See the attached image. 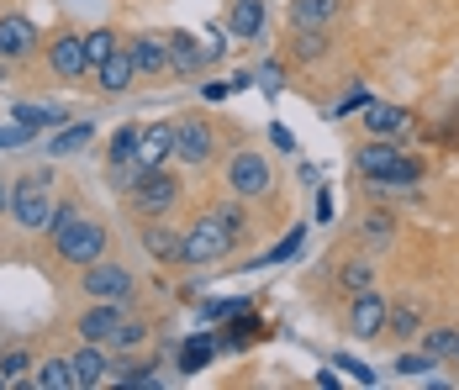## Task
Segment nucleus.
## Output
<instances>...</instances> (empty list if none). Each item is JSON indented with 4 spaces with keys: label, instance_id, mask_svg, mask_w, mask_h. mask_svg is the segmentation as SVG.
<instances>
[{
    "label": "nucleus",
    "instance_id": "nucleus-13",
    "mask_svg": "<svg viewBox=\"0 0 459 390\" xmlns=\"http://www.w3.org/2000/svg\"><path fill=\"white\" fill-rule=\"evenodd\" d=\"M169 159H175V122H153V127H143L133 164H138V169H164Z\"/></svg>",
    "mask_w": 459,
    "mask_h": 390
},
{
    "label": "nucleus",
    "instance_id": "nucleus-8",
    "mask_svg": "<svg viewBox=\"0 0 459 390\" xmlns=\"http://www.w3.org/2000/svg\"><path fill=\"white\" fill-rule=\"evenodd\" d=\"M175 159L190 164V169H201V164L217 159V132H212L206 117H180L175 122Z\"/></svg>",
    "mask_w": 459,
    "mask_h": 390
},
{
    "label": "nucleus",
    "instance_id": "nucleus-39",
    "mask_svg": "<svg viewBox=\"0 0 459 390\" xmlns=\"http://www.w3.org/2000/svg\"><path fill=\"white\" fill-rule=\"evenodd\" d=\"M254 327H259L254 316H243V311H232V333H228V343H248V338H254Z\"/></svg>",
    "mask_w": 459,
    "mask_h": 390
},
{
    "label": "nucleus",
    "instance_id": "nucleus-3",
    "mask_svg": "<svg viewBox=\"0 0 459 390\" xmlns=\"http://www.w3.org/2000/svg\"><path fill=\"white\" fill-rule=\"evenodd\" d=\"M48 179L53 174L38 169V174H22L16 185H11V217L22 232H48V221H53V195H48Z\"/></svg>",
    "mask_w": 459,
    "mask_h": 390
},
{
    "label": "nucleus",
    "instance_id": "nucleus-26",
    "mask_svg": "<svg viewBox=\"0 0 459 390\" xmlns=\"http://www.w3.org/2000/svg\"><path fill=\"white\" fill-rule=\"evenodd\" d=\"M296 38H290V53L301 58V64H312V58H322L327 48H333V32H322V27H290Z\"/></svg>",
    "mask_w": 459,
    "mask_h": 390
},
{
    "label": "nucleus",
    "instance_id": "nucleus-6",
    "mask_svg": "<svg viewBox=\"0 0 459 390\" xmlns=\"http://www.w3.org/2000/svg\"><path fill=\"white\" fill-rule=\"evenodd\" d=\"M228 185L238 201H264L275 190V169H270V159L259 148H238L228 159Z\"/></svg>",
    "mask_w": 459,
    "mask_h": 390
},
{
    "label": "nucleus",
    "instance_id": "nucleus-28",
    "mask_svg": "<svg viewBox=\"0 0 459 390\" xmlns=\"http://www.w3.org/2000/svg\"><path fill=\"white\" fill-rule=\"evenodd\" d=\"M217 348H222V338H217V333H195V338L185 343V353H180V369H185V375L206 369V359H212Z\"/></svg>",
    "mask_w": 459,
    "mask_h": 390
},
{
    "label": "nucleus",
    "instance_id": "nucleus-36",
    "mask_svg": "<svg viewBox=\"0 0 459 390\" xmlns=\"http://www.w3.org/2000/svg\"><path fill=\"white\" fill-rule=\"evenodd\" d=\"M428 369H438L433 353H402V359H396V375H402V380H417V375H428Z\"/></svg>",
    "mask_w": 459,
    "mask_h": 390
},
{
    "label": "nucleus",
    "instance_id": "nucleus-27",
    "mask_svg": "<svg viewBox=\"0 0 459 390\" xmlns=\"http://www.w3.org/2000/svg\"><path fill=\"white\" fill-rule=\"evenodd\" d=\"M301 243H307V227H290V232L280 238L275 248L254 254V264H248V269H264V264H285V259H296V254H301Z\"/></svg>",
    "mask_w": 459,
    "mask_h": 390
},
{
    "label": "nucleus",
    "instance_id": "nucleus-24",
    "mask_svg": "<svg viewBox=\"0 0 459 390\" xmlns=\"http://www.w3.org/2000/svg\"><path fill=\"white\" fill-rule=\"evenodd\" d=\"M359 243H365V248H385V243H396V217L380 212V206H369L365 217H359Z\"/></svg>",
    "mask_w": 459,
    "mask_h": 390
},
{
    "label": "nucleus",
    "instance_id": "nucleus-46",
    "mask_svg": "<svg viewBox=\"0 0 459 390\" xmlns=\"http://www.w3.org/2000/svg\"><path fill=\"white\" fill-rule=\"evenodd\" d=\"M449 359H455V364H459V343H455V353H449Z\"/></svg>",
    "mask_w": 459,
    "mask_h": 390
},
{
    "label": "nucleus",
    "instance_id": "nucleus-12",
    "mask_svg": "<svg viewBox=\"0 0 459 390\" xmlns=\"http://www.w3.org/2000/svg\"><path fill=\"white\" fill-rule=\"evenodd\" d=\"M122 306L111 301H91L85 311H80V322H74V333H80V343H111L117 338V327H122Z\"/></svg>",
    "mask_w": 459,
    "mask_h": 390
},
{
    "label": "nucleus",
    "instance_id": "nucleus-31",
    "mask_svg": "<svg viewBox=\"0 0 459 390\" xmlns=\"http://www.w3.org/2000/svg\"><path fill=\"white\" fill-rule=\"evenodd\" d=\"M117 48H122V38H117L111 27H95V32H85V64H91V74L106 64V58H111V53H117Z\"/></svg>",
    "mask_w": 459,
    "mask_h": 390
},
{
    "label": "nucleus",
    "instance_id": "nucleus-14",
    "mask_svg": "<svg viewBox=\"0 0 459 390\" xmlns=\"http://www.w3.org/2000/svg\"><path fill=\"white\" fill-rule=\"evenodd\" d=\"M385 316H391V301L375 296V290H359L354 306H349V333L354 338H380L385 333Z\"/></svg>",
    "mask_w": 459,
    "mask_h": 390
},
{
    "label": "nucleus",
    "instance_id": "nucleus-19",
    "mask_svg": "<svg viewBox=\"0 0 459 390\" xmlns=\"http://www.w3.org/2000/svg\"><path fill=\"white\" fill-rule=\"evenodd\" d=\"M127 53H133V64H138V74H169L164 32H138V38H127Z\"/></svg>",
    "mask_w": 459,
    "mask_h": 390
},
{
    "label": "nucleus",
    "instance_id": "nucleus-35",
    "mask_svg": "<svg viewBox=\"0 0 459 390\" xmlns=\"http://www.w3.org/2000/svg\"><path fill=\"white\" fill-rule=\"evenodd\" d=\"M117 348H143L148 343V322H138V316H122V327H117V338H111Z\"/></svg>",
    "mask_w": 459,
    "mask_h": 390
},
{
    "label": "nucleus",
    "instance_id": "nucleus-33",
    "mask_svg": "<svg viewBox=\"0 0 459 390\" xmlns=\"http://www.w3.org/2000/svg\"><path fill=\"white\" fill-rule=\"evenodd\" d=\"M138 122H122V127L111 132V148H106V159H111V164H127V159H133V153H138Z\"/></svg>",
    "mask_w": 459,
    "mask_h": 390
},
{
    "label": "nucleus",
    "instance_id": "nucleus-21",
    "mask_svg": "<svg viewBox=\"0 0 459 390\" xmlns=\"http://www.w3.org/2000/svg\"><path fill=\"white\" fill-rule=\"evenodd\" d=\"M407 111L402 106H391V100H365V132L369 137H402L407 132Z\"/></svg>",
    "mask_w": 459,
    "mask_h": 390
},
{
    "label": "nucleus",
    "instance_id": "nucleus-22",
    "mask_svg": "<svg viewBox=\"0 0 459 390\" xmlns=\"http://www.w3.org/2000/svg\"><path fill=\"white\" fill-rule=\"evenodd\" d=\"M343 0H290V27H338Z\"/></svg>",
    "mask_w": 459,
    "mask_h": 390
},
{
    "label": "nucleus",
    "instance_id": "nucleus-34",
    "mask_svg": "<svg viewBox=\"0 0 459 390\" xmlns=\"http://www.w3.org/2000/svg\"><path fill=\"white\" fill-rule=\"evenodd\" d=\"M417 338H422V353L449 359V353H455V343H459V327H422Z\"/></svg>",
    "mask_w": 459,
    "mask_h": 390
},
{
    "label": "nucleus",
    "instance_id": "nucleus-43",
    "mask_svg": "<svg viewBox=\"0 0 459 390\" xmlns=\"http://www.w3.org/2000/svg\"><path fill=\"white\" fill-rule=\"evenodd\" d=\"M259 85L275 95V90H280V64H264V69H259Z\"/></svg>",
    "mask_w": 459,
    "mask_h": 390
},
{
    "label": "nucleus",
    "instance_id": "nucleus-2",
    "mask_svg": "<svg viewBox=\"0 0 459 390\" xmlns=\"http://www.w3.org/2000/svg\"><path fill=\"white\" fill-rule=\"evenodd\" d=\"M48 243H53L58 264H69V269H85V264L106 259V243H111V232H106V221H95V217H85V212H80L69 227H58Z\"/></svg>",
    "mask_w": 459,
    "mask_h": 390
},
{
    "label": "nucleus",
    "instance_id": "nucleus-17",
    "mask_svg": "<svg viewBox=\"0 0 459 390\" xmlns=\"http://www.w3.org/2000/svg\"><path fill=\"white\" fill-rule=\"evenodd\" d=\"M133 80H138V64H133V53H127V48H117V53L95 69V90H100V95H122Z\"/></svg>",
    "mask_w": 459,
    "mask_h": 390
},
{
    "label": "nucleus",
    "instance_id": "nucleus-41",
    "mask_svg": "<svg viewBox=\"0 0 459 390\" xmlns=\"http://www.w3.org/2000/svg\"><path fill=\"white\" fill-rule=\"evenodd\" d=\"M243 306H248V301H206V306H201V316H206V322H222V316L243 311Z\"/></svg>",
    "mask_w": 459,
    "mask_h": 390
},
{
    "label": "nucleus",
    "instance_id": "nucleus-7",
    "mask_svg": "<svg viewBox=\"0 0 459 390\" xmlns=\"http://www.w3.org/2000/svg\"><path fill=\"white\" fill-rule=\"evenodd\" d=\"M232 248L238 243L228 238V227L212 217V212L201 221H190V232H185V264H222Z\"/></svg>",
    "mask_w": 459,
    "mask_h": 390
},
{
    "label": "nucleus",
    "instance_id": "nucleus-37",
    "mask_svg": "<svg viewBox=\"0 0 459 390\" xmlns=\"http://www.w3.org/2000/svg\"><path fill=\"white\" fill-rule=\"evenodd\" d=\"M343 285H349V290H354V296H359V290H369V285H375V269H369L365 259L343 264Z\"/></svg>",
    "mask_w": 459,
    "mask_h": 390
},
{
    "label": "nucleus",
    "instance_id": "nucleus-20",
    "mask_svg": "<svg viewBox=\"0 0 459 390\" xmlns=\"http://www.w3.org/2000/svg\"><path fill=\"white\" fill-rule=\"evenodd\" d=\"M264 0H232L228 11V38H243V43H254V38H264Z\"/></svg>",
    "mask_w": 459,
    "mask_h": 390
},
{
    "label": "nucleus",
    "instance_id": "nucleus-38",
    "mask_svg": "<svg viewBox=\"0 0 459 390\" xmlns=\"http://www.w3.org/2000/svg\"><path fill=\"white\" fill-rule=\"evenodd\" d=\"M38 132H27L22 122H11V127H0V153H11V148H27Z\"/></svg>",
    "mask_w": 459,
    "mask_h": 390
},
{
    "label": "nucleus",
    "instance_id": "nucleus-9",
    "mask_svg": "<svg viewBox=\"0 0 459 390\" xmlns=\"http://www.w3.org/2000/svg\"><path fill=\"white\" fill-rule=\"evenodd\" d=\"M164 53H169V74H175V80H201V74H206V64H212V58H206V48L195 43L190 32H175V27L164 32Z\"/></svg>",
    "mask_w": 459,
    "mask_h": 390
},
{
    "label": "nucleus",
    "instance_id": "nucleus-1",
    "mask_svg": "<svg viewBox=\"0 0 459 390\" xmlns=\"http://www.w3.org/2000/svg\"><path fill=\"white\" fill-rule=\"evenodd\" d=\"M354 169L365 174L380 195H385V190H412L417 179H422V164L396 148V137H365V143L354 148Z\"/></svg>",
    "mask_w": 459,
    "mask_h": 390
},
{
    "label": "nucleus",
    "instance_id": "nucleus-45",
    "mask_svg": "<svg viewBox=\"0 0 459 390\" xmlns=\"http://www.w3.org/2000/svg\"><path fill=\"white\" fill-rule=\"evenodd\" d=\"M0 212H11V179H0Z\"/></svg>",
    "mask_w": 459,
    "mask_h": 390
},
{
    "label": "nucleus",
    "instance_id": "nucleus-25",
    "mask_svg": "<svg viewBox=\"0 0 459 390\" xmlns=\"http://www.w3.org/2000/svg\"><path fill=\"white\" fill-rule=\"evenodd\" d=\"M385 333H391L396 343H412L417 333H422V306H417V301L391 306V316H385Z\"/></svg>",
    "mask_w": 459,
    "mask_h": 390
},
{
    "label": "nucleus",
    "instance_id": "nucleus-18",
    "mask_svg": "<svg viewBox=\"0 0 459 390\" xmlns=\"http://www.w3.org/2000/svg\"><path fill=\"white\" fill-rule=\"evenodd\" d=\"M95 143V122L85 117V122H64V127H53V137H48V159H69V153H85Z\"/></svg>",
    "mask_w": 459,
    "mask_h": 390
},
{
    "label": "nucleus",
    "instance_id": "nucleus-44",
    "mask_svg": "<svg viewBox=\"0 0 459 390\" xmlns=\"http://www.w3.org/2000/svg\"><path fill=\"white\" fill-rule=\"evenodd\" d=\"M270 137H275V148H280V153H290V148H296V137H290V132H285V127H275V132H270Z\"/></svg>",
    "mask_w": 459,
    "mask_h": 390
},
{
    "label": "nucleus",
    "instance_id": "nucleus-32",
    "mask_svg": "<svg viewBox=\"0 0 459 390\" xmlns=\"http://www.w3.org/2000/svg\"><path fill=\"white\" fill-rule=\"evenodd\" d=\"M212 217H217L222 227H228V238H232V243H243V238H248V201H238V195H232V201H222V206H217Z\"/></svg>",
    "mask_w": 459,
    "mask_h": 390
},
{
    "label": "nucleus",
    "instance_id": "nucleus-16",
    "mask_svg": "<svg viewBox=\"0 0 459 390\" xmlns=\"http://www.w3.org/2000/svg\"><path fill=\"white\" fill-rule=\"evenodd\" d=\"M69 369H74V390H95L106 386V353H100V343H80L74 353H69Z\"/></svg>",
    "mask_w": 459,
    "mask_h": 390
},
{
    "label": "nucleus",
    "instance_id": "nucleus-11",
    "mask_svg": "<svg viewBox=\"0 0 459 390\" xmlns=\"http://www.w3.org/2000/svg\"><path fill=\"white\" fill-rule=\"evenodd\" d=\"M143 248H148V259H153V264L180 269V264H185V232L164 227V217H153V221H143Z\"/></svg>",
    "mask_w": 459,
    "mask_h": 390
},
{
    "label": "nucleus",
    "instance_id": "nucleus-29",
    "mask_svg": "<svg viewBox=\"0 0 459 390\" xmlns=\"http://www.w3.org/2000/svg\"><path fill=\"white\" fill-rule=\"evenodd\" d=\"M106 380H117V386H159L153 364H143V359H117V364L106 369Z\"/></svg>",
    "mask_w": 459,
    "mask_h": 390
},
{
    "label": "nucleus",
    "instance_id": "nucleus-10",
    "mask_svg": "<svg viewBox=\"0 0 459 390\" xmlns=\"http://www.w3.org/2000/svg\"><path fill=\"white\" fill-rule=\"evenodd\" d=\"M48 69H53L58 80H85V74H91V64H85V38H80V32H58V38L48 43Z\"/></svg>",
    "mask_w": 459,
    "mask_h": 390
},
{
    "label": "nucleus",
    "instance_id": "nucleus-23",
    "mask_svg": "<svg viewBox=\"0 0 459 390\" xmlns=\"http://www.w3.org/2000/svg\"><path fill=\"white\" fill-rule=\"evenodd\" d=\"M11 122H22L27 132H53V127H64V122H69V111H64V106H53V100H43V106H38V100H22V106L11 111Z\"/></svg>",
    "mask_w": 459,
    "mask_h": 390
},
{
    "label": "nucleus",
    "instance_id": "nucleus-40",
    "mask_svg": "<svg viewBox=\"0 0 459 390\" xmlns=\"http://www.w3.org/2000/svg\"><path fill=\"white\" fill-rule=\"evenodd\" d=\"M338 369H349L359 386H375V369H369V364H359V359H349V353H338Z\"/></svg>",
    "mask_w": 459,
    "mask_h": 390
},
{
    "label": "nucleus",
    "instance_id": "nucleus-5",
    "mask_svg": "<svg viewBox=\"0 0 459 390\" xmlns=\"http://www.w3.org/2000/svg\"><path fill=\"white\" fill-rule=\"evenodd\" d=\"M80 290L91 296V301H111V306H127L138 296V280H133V269L127 264H106L95 259L80 269Z\"/></svg>",
    "mask_w": 459,
    "mask_h": 390
},
{
    "label": "nucleus",
    "instance_id": "nucleus-42",
    "mask_svg": "<svg viewBox=\"0 0 459 390\" xmlns=\"http://www.w3.org/2000/svg\"><path fill=\"white\" fill-rule=\"evenodd\" d=\"M222 53H228V22H222V27H212V38H206V58H212V64H217Z\"/></svg>",
    "mask_w": 459,
    "mask_h": 390
},
{
    "label": "nucleus",
    "instance_id": "nucleus-15",
    "mask_svg": "<svg viewBox=\"0 0 459 390\" xmlns=\"http://www.w3.org/2000/svg\"><path fill=\"white\" fill-rule=\"evenodd\" d=\"M27 53H38V27H32V16H0V58L16 64V58H27Z\"/></svg>",
    "mask_w": 459,
    "mask_h": 390
},
{
    "label": "nucleus",
    "instance_id": "nucleus-4",
    "mask_svg": "<svg viewBox=\"0 0 459 390\" xmlns=\"http://www.w3.org/2000/svg\"><path fill=\"white\" fill-rule=\"evenodd\" d=\"M180 195H185L180 174H169V164H164V169H148L138 185L127 190V206H133L143 221H153V217H169V212L180 206Z\"/></svg>",
    "mask_w": 459,
    "mask_h": 390
},
{
    "label": "nucleus",
    "instance_id": "nucleus-30",
    "mask_svg": "<svg viewBox=\"0 0 459 390\" xmlns=\"http://www.w3.org/2000/svg\"><path fill=\"white\" fill-rule=\"evenodd\" d=\"M32 386L38 390H74V369H69V359H43L38 375H32Z\"/></svg>",
    "mask_w": 459,
    "mask_h": 390
}]
</instances>
